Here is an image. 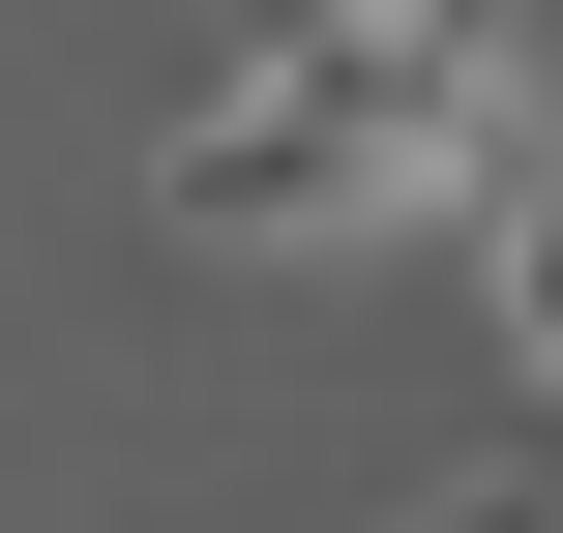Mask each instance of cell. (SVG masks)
<instances>
[{"mask_svg":"<svg viewBox=\"0 0 563 533\" xmlns=\"http://www.w3.org/2000/svg\"><path fill=\"white\" fill-rule=\"evenodd\" d=\"M505 119H534V59H505L475 0H267V30L178 89L148 237H178V267H356V237L475 208Z\"/></svg>","mask_w":563,"mask_h":533,"instance_id":"cell-1","label":"cell"},{"mask_svg":"<svg viewBox=\"0 0 563 533\" xmlns=\"http://www.w3.org/2000/svg\"><path fill=\"white\" fill-rule=\"evenodd\" d=\"M445 237H475V297H505V356H534V415H563V119L475 148V208H445Z\"/></svg>","mask_w":563,"mask_h":533,"instance_id":"cell-2","label":"cell"},{"mask_svg":"<svg viewBox=\"0 0 563 533\" xmlns=\"http://www.w3.org/2000/svg\"><path fill=\"white\" fill-rule=\"evenodd\" d=\"M386 533H534V475H445V504H386Z\"/></svg>","mask_w":563,"mask_h":533,"instance_id":"cell-3","label":"cell"}]
</instances>
